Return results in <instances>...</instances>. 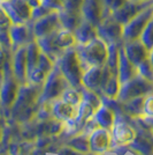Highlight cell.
I'll return each instance as SVG.
<instances>
[{"mask_svg": "<svg viewBox=\"0 0 153 155\" xmlns=\"http://www.w3.org/2000/svg\"><path fill=\"white\" fill-rule=\"evenodd\" d=\"M58 155H89V153H82L80 150H76L75 148L70 147V146H67V147L60 149Z\"/></svg>", "mask_w": 153, "mask_h": 155, "instance_id": "44", "label": "cell"}, {"mask_svg": "<svg viewBox=\"0 0 153 155\" xmlns=\"http://www.w3.org/2000/svg\"><path fill=\"white\" fill-rule=\"evenodd\" d=\"M54 65H55V63H54L53 60H51V59L48 58V57H47L45 53L40 52L38 64H37V67H38L39 70H42V71L45 72V73L48 75V74H50V72L53 70Z\"/></svg>", "mask_w": 153, "mask_h": 155, "instance_id": "38", "label": "cell"}, {"mask_svg": "<svg viewBox=\"0 0 153 155\" xmlns=\"http://www.w3.org/2000/svg\"><path fill=\"white\" fill-rule=\"evenodd\" d=\"M0 45L6 51L12 52V39L9 34V27H0Z\"/></svg>", "mask_w": 153, "mask_h": 155, "instance_id": "37", "label": "cell"}, {"mask_svg": "<svg viewBox=\"0 0 153 155\" xmlns=\"http://www.w3.org/2000/svg\"><path fill=\"white\" fill-rule=\"evenodd\" d=\"M93 107L90 103H88L86 101L82 100L81 104L77 107V112L76 117H75V122H76L77 129H83V126L86 124L88 120H90L91 118H93L95 115Z\"/></svg>", "mask_w": 153, "mask_h": 155, "instance_id": "24", "label": "cell"}, {"mask_svg": "<svg viewBox=\"0 0 153 155\" xmlns=\"http://www.w3.org/2000/svg\"><path fill=\"white\" fill-rule=\"evenodd\" d=\"M1 5L8 14L12 25L31 21L32 6L28 0H7L1 2Z\"/></svg>", "mask_w": 153, "mask_h": 155, "instance_id": "8", "label": "cell"}, {"mask_svg": "<svg viewBox=\"0 0 153 155\" xmlns=\"http://www.w3.org/2000/svg\"><path fill=\"white\" fill-rule=\"evenodd\" d=\"M121 84H122L119 77L115 75V74H112L106 86H105L104 96H107L111 100H117V96H119L120 91H121Z\"/></svg>", "mask_w": 153, "mask_h": 155, "instance_id": "29", "label": "cell"}, {"mask_svg": "<svg viewBox=\"0 0 153 155\" xmlns=\"http://www.w3.org/2000/svg\"><path fill=\"white\" fill-rule=\"evenodd\" d=\"M136 67H137V74L138 75L153 82V67L151 63H150V59H145L144 61H142Z\"/></svg>", "mask_w": 153, "mask_h": 155, "instance_id": "35", "label": "cell"}, {"mask_svg": "<svg viewBox=\"0 0 153 155\" xmlns=\"http://www.w3.org/2000/svg\"><path fill=\"white\" fill-rule=\"evenodd\" d=\"M148 59H150V63H151V65H152L153 67V49L150 51V56H148Z\"/></svg>", "mask_w": 153, "mask_h": 155, "instance_id": "46", "label": "cell"}, {"mask_svg": "<svg viewBox=\"0 0 153 155\" xmlns=\"http://www.w3.org/2000/svg\"><path fill=\"white\" fill-rule=\"evenodd\" d=\"M127 0H104V16L112 15L115 11L121 8Z\"/></svg>", "mask_w": 153, "mask_h": 155, "instance_id": "36", "label": "cell"}, {"mask_svg": "<svg viewBox=\"0 0 153 155\" xmlns=\"http://www.w3.org/2000/svg\"><path fill=\"white\" fill-rule=\"evenodd\" d=\"M59 18H60L62 28L70 30L71 32L76 29L78 25L81 23V21L84 19L81 12H74V11H69L66 8L59 11Z\"/></svg>", "mask_w": 153, "mask_h": 155, "instance_id": "22", "label": "cell"}, {"mask_svg": "<svg viewBox=\"0 0 153 155\" xmlns=\"http://www.w3.org/2000/svg\"><path fill=\"white\" fill-rule=\"evenodd\" d=\"M68 87H70V84L66 80L64 74L61 73L59 66L55 64L53 70L50 72V74L46 78L44 84H43L38 102L45 103V102H50V101H54L57 98H60L62 93Z\"/></svg>", "mask_w": 153, "mask_h": 155, "instance_id": "3", "label": "cell"}, {"mask_svg": "<svg viewBox=\"0 0 153 155\" xmlns=\"http://www.w3.org/2000/svg\"><path fill=\"white\" fill-rule=\"evenodd\" d=\"M30 22H31L32 31L36 39L51 35L59 30L60 28H62L58 11H53L51 13L46 14L43 18L36 21H30Z\"/></svg>", "mask_w": 153, "mask_h": 155, "instance_id": "9", "label": "cell"}, {"mask_svg": "<svg viewBox=\"0 0 153 155\" xmlns=\"http://www.w3.org/2000/svg\"><path fill=\"white\" fill-rule=\"evenodd\" d=\"M138 1H144V2H153V0H138Z\"/></svg>", "mask_w": 153, "mask_h": 155, "instance_id": "47", "label": "cell"}, {"mask_svg": "<svg viewBox=\"0 0 153 155\" xmlns=\"http://www.w3.org/2000/svg\"><path fill=\"white\" fill-rule=\"evenodd\" d=\"M53 11L48 9L47 7L43 6V5H37V6L32 7V13H31V21H36V20L40 19L45 16L46 14L51 13Z\"/></svg>", "mask_w": 153, "mask_h": 155, "instance_id": "39", "label": "cell"}, {"mask_svg": "<svg viewBox=\"0 0 153 155\" xmlns=\"http://www.w3.org/2000/svg\"><path fill=\"white\" fill-rule=\"evenodd\" d=\"M4 1H7V0H0V2H4Z\"/></svg>", "mask_w": 153, "mask_h": 155, "instance_id": "48", "label": "cell"}, {"mask_svg": "<svg viewBox=\"0 0 153 155\" xmlns=\"http://www.w3.org/2000/svg\"><path fill=\"white\" fill-rule=\"evenodd\" d=\"M82 4H83V0H66L64 2V7L62 8L69 9V11H74V12H81Z\"/></svg>", "mask_w": 153, "mask_h": 155, "instance_id": "42", "label": "cell"}, {"mask_svg": "<svg viewBox=\"0 0 153 155\" xmlns=\"http://www.w3.org/2000/svg\"><path fill=\"white\" fill-rule=\"evenodd\" d=\"M9 34L12 39V51L19 49L21 46L28 45L30 42L36 39L32 31L31 22L12 25L9 27Z\"/></svg>", "mask_w": 153, "mask_h": 155, "instance_id": "10", "label": "cell"}, {"mask_svg": "<svg viewBox=\"0 0 153 155\" xmlns=\"http://www.w3.org/2000/svg\"><path fill=\"white\" fill-rule=\"evenodd\" d=\"M61 100H64V102L69 103L70 105L73 107H78L82 100H83V96H82V93L80 91V88H74V87H68L66 91L62 93L61 95Z\"/></svg>", "mask_w": 153, "mask_h": 155, "instance_id": "30", "label": "cell"}, {"mask_svg": "<svg viewBox=\"0 0 153 155\" xmlns=\"http://www.w3.org/2000/svg\"><path fill=\"white\" fill-rule=\"evenodd\" d=\"M153 18V4L143 9L133 20L123 26V42L138 39L146 25Z\"/></svg>", "mask_w": 153, "mask_h": 155, "instance_id": "7", "label": "cell"}, {"mask_svg": "<svg viewBox=\"0 0 153 155\" xmlns=\"http://www.w3.org/2000/svg\"><path fill=\"white\" fill-rule=\"evenodd\" d=\"M102 67L104 66H93L84 71L82 86L90 91H96L100 97L104 96L101 91V80H102Z\"/></svg>", "mask_w": 153, "mask_h": 155, "instance_id": "16", "label": "cell"}, {"mask_svg": "<svg viewBox=\"0 0 153 155\" xmlns=\"http://www.w3.org/2000/svg\"><path fill=\"white\" fill-rule=\"evenodd\" d=\"M112 133L104 127H96L89 134L90 150L96 154H104L111 146Z\"/></svg>", "mask_w": 153, "mask_h": 155, "instance_id": "12", "label": "cell"}, {"mask_svg": "<svg viewBox=\"0 0 153 155\" xmlns=\"http://www.w3.org/2000/svg\"><path fill=\"white\" fill-rule=\"evenodd\" d=\"M69 146L75 148L76 150H80L82 153H89L90 150V143H89V134L82 133L80 136H76L75 138L70 139Z\"/></svg>", "mask_w": 153, "mask_h": 155, "instance_id": "31", "label": "cell"}, {"mask_svg": "<svg viewBox=\"0 0 153 155\" xmlns=\"http://www.w3.org/2000/svg\"><path fill=\"white\" fill-rule=\"evenodd\" d=\"M0 137H1V133H0Z\"/></svg>", "mask_w": 153, "mask_h": 155, "instance_id": "51", "label": "cell"}, {"mask_svg": "<svg viewBox=\"0 0 153 155\" xmlns=\"http://www.w3.org/2000/svg\"><path fill=\"white\" fill-rule=\"evenodd\" d=\"M54 37H55V42H57L58 46L62 51H66L70 48L76 46V39H75L74 34L70 30L64 29V28H60L59 30H57L54 34Z\"/></svg>", "mask_w": 153, "mask_h": 155, "instance_id": "25", "label": "cell"}, {"mask_svg": "<svg viewBox=\"0 0 153 155\" xmlns=\"http://www.w3.org/2000/svg\"><path fill=\"white\" fill-rule=\"evenodd\" d=\"M122 43H113L107 45V59L106 65L112 72V74L117 75V66H119V56H120V48Z\"/></svg>", "mask_w": 153, "mask_h": 155, "instance_id": "26", "label": "cell"}, {"mask_svg": "<svg viewBox=\"0 0 153 155\" xmlns=\"http://www.w3.org/2000/svg\"><path fill=\"white\" fill-rule=\"evenodd\" d=\"M55 64L59 66L60 71L68 81L70 87L80 88L82 86L84 70L75 48H70L66 50L61 54V57L57 60Z\"/></svg>", "mask_w": 153, "mask_h": 155, "instance_id": "2", "label": "cell"}, {"mask_svg": "<svg viewBox=\"0 0 153 155\" xmlns=\"http://www.w3.org/2000/svg\"><path fill=\"white\" fill-rule=\"evenodd\" d=\"M82 15L93 25H98L104 18V0H83Z\"/></svg>", "mask_w": 153, "mask_h": 155, "instance_id": "15", "label": "cell"}, {"mask_svg": "<svg viewBox=\"0 0 153 155\" xmlns=\"http://www.w3.org/2000/svg\"><path fill=\"white\" fill-rule=\"evenodd\" d=\"M138 39L146 46L150 51L153 49V18L146 25V27L144 28V30L140 34Z\"/></svg>", "mask_w": 153, "mask_h": 155, "instance_id": "34", "label": "cell"}, {"mask_svg": "<svg viewBox=\"0 0 153 155\" xmlns=\"http://www.w3.org/2000/svg\"><path fill=\"white\" fill-rule=\"evenodd\" d=\"M129 146L142 155L153 154V141L148 140L145 137H139L136 134L135 139L129 143Z\"/></svg>", "mask_w": 153, "mask_h": 155, "instance_id": "28", "label": "cell"}, {"mask_svg": "<svg viewBox=\"0 0 153 155\" xmlns=\"http://www.w3.org/2000/svg\"><path fill=\"white\" fill-rule=\"evenodd\" d=\"M77 108L73 107L69 103L64 102L61 98H57L53 101L52 114L59 122H67L69 119H74L76 117Z\"/></svg>", "mask_w": 153, "mask_h": 155, "instance_id": "21", "label": "cell"}, {"mask_svg": "<svg viewBox=\"0 0 153 155\" xmlns=\"http://www.w3.org/2000/svg\"><path fill=\"white\" fill-rule=\"evenodd\" d=\"M73 34H74L75 39H76V45L77 44H81V45L88 44L89 42H91V41H93L95 38L98 37L97 26L85 19L81 21V23L73 31Z\"/></svg>", "mask_w": 153, "mask_h": 155, "instance_id": "18", "label": "cell"}, {"mask_svg": "<svg viewBox=\"0 0 153 155\" xmlns=\"http://www.w3.org/2000/svg\"><path fill=\"white\" fill-rule=\"evenodd\" d=\"M98 37L101 38L107 45L113 43H123V26L113 18L106 15L97 25Z\"/></svg>", "mask_w": 153, "mask_h": 155, "instance_id": "5", "label": "cell"}, {"mask_svg": "<svg viewBox=\"0 0 153 155\" xmlns=\"http://www.w3.org/2000/svg\"><path fill=\"white\" fill-rule=\"evenodd\" d=\"M146 96H139V97H135L133 100L124 102V108L129 111L130 115H136V116H139L143 115V105H144V100Z\"/></svg>", "mask_w": 153, "mask_h": 155, "instance_id": "32", "label": "cell"}, {"mask_svg": "<svg viewBox=\"0 0 153 155\" xmlns=\"http://www.w3.org/2000/svg\"><path fill=\"white\" fill-rule=\"evenodd\" d=\"M27 48V66H28V74L35 70L37 67L39 60V56H40V48H39L38 43L36 39H33L30 42Z\"/></svg>", "mask_w": 153, "mask_h": 155, "instance_id": "27", "label": "cell"}, {"mask_svg": "<svg viewBox=\"0 0 153 155\" xmlns=\"http://www.w3.org/2000/svg\"><path fill=\"white\" fill-rule=\"evenodd\" d=\"M27 46V45H26ZM21 46L12 51V67L16 80L21 84L28 82V66H27V48Z\"/></svg>", "mask_w": 153, "mask_h": 155, "instance_id": "13", "label": "cell"}, {"mask_svg": "<svg viewBox=\"0 0 153 155\" xmlns=\"http://www.w3.org/2000/svg\"><path fill=\"white\" fill-rule=\"evenodd\" d=\"M43 86L33 84L27 82L21 84L19 89V94L13 104V115H21L26 110L31 109V104L36 102V100L39 98V95L42 93Z\"/></svg>", "mask_w": 153, "mask_h": 155, "instance_id": "6", "label": "cell"}, {"mask_svg": "<svg viewBox=\"0 0 153 155\" xmlns=\"http://www.w3.org/2000/svg\"><path fill=\"white\" fill-rule=\"evenodd\" d=\"M122 45H123V50L126 52V56L135 66L139 65L142 61H144L150 56V50L139 39L123 42Z\"/></svg>", "mask_w": 153, "mask_h": 155, "instance_id": "14", "label": "cell"}, {"mask_svg": "<svg viewBox=\"0 0 153 155\" xmlns=\"http://www.w3.org/2000/svg\"><path fill=\"white\" fill-rule=\"evenodd\" d=\"M61 1H62V4H64V1H66V0H61Z\"/></svg>", "mask_w": 153, "mask_h": 155, "instance_id": "49", "label": "cell"}, {"mask_svg": "<svg viewBox=\"0 0 153 155\" xmlns=\"http://www.w3.org/2000/svg\"><path fill=\"white\" fill-rule=\"evenodd\" d=\"M136 75H137V67L128 59L126 52L123 50V45H121L120 56H119V66H117V77L121 84H124Z\"/></svg>", "mask_w": 153, "mask_h": 155, "instance_id": "19", "label": "cell"}, {"mask_svg": "<svg viewBox=\"0 0 153 155\" xmlns=\"http://www.w3.org/2000/svg\"><path fill=\"white\" fill-rule=\"evenodd\" d=\"M152 4L153 2H144V1H138V0H127L124 5L117 11H115L112 15L117 22H120L122 26H124L130 20L134 19L137 14H139L143 9H145Z\"/></svg>", "mask_w": 153, "mask_h": 155, "instance_id": "11", "label": "cell"}, {"mask_svg": "<svg viewBox=\"0 0 153 155\" xmlns=\"http://www.w3.org/2000/svg\"><path fill=\"white\" fill-rule=\"evenodd\" d=\"M143 115L146 117H153V94H150L144 100Z\"/></svg>", "mask_w": 153, "mask_h": 155, "instance_id": "41", "label": "cell"}, {"mask_svg": "<svg viewBox=\"0 0 153 155\" xmlns=\"http://www.w3.org/2000/svg\"><path fill=\"white\" fill-rule=\"evenodd\" d=\"M80 91L82 93V96H83L84 101H86L88 103L91 104L95 110H97L98 108L101 107V98H100V96L97 94L96 91H90V89L85 88L83 86L80 87Z\"/></svg>", "mask_w": 153, "mask_h": 155, "instance_id": "33", "label": "cell"}, {"mask_svg": "<svg viewBox=\"0 0 153 155\" xmlns=\"http://www.w3.org/2000/svg\"><path fill=\"white\" fill-rule=\"evenodd\" d=\"M54 34L53 32L51 35H47L45 37H40V38H37V43H38L39 48H40V51L45 53L48 58L53 60L54 63H57V60L60 57L61 54L64 53V51H62L59 46H58L57 42H55V37H54Z\"/></svg>", "mask_w": 153, "mask_h": 155, "instance_id": "20", "label": "cell"}, {"mask_svg": "<svg viewBox=\"0 0 153 155\" xmlns=\"http://www.w3.org/2000/svg\"><path fill=\"white\" fill-rule=\"evenodd\" d=\"M93 119L99 127L112 130L113 125L115 124V114L111 108L101 104V107L95 111Z\"/></svg>", "mask_w": 153, "mask_h": 155, "instance_id": "23", "label": "cell"}, {"mask_svg": "<svg viewBox=\"0 0 153 155\" xmlns=\"http://www.w3.org/2000/svg\"><path fill=\"white\" fill-rule=\"evenodd\" d=\"M28 1L30 2V5H31L32 7H35V6H37V5H39L38 0H28Z\"/></svg>", "mask_w": 153, "mask_h": 155, "instance_id": "45", "label": "cell"}, {"mask_svg": "<svg viewBox=\"0 0 153 155\" xmlns=\"http://www.w3.org/2000/svg\"><path fill=\"white\" fill-rule=\"evenodd\" d=\"M78 58L84 71L93 66H104L107 59V44L97 37L88 44H77L75 46Z\"/></svg>", "mask_w": 153, "mask_h": 155, "instance_id": "1", "label": "cell"}, {"mask_svg": "<svg viewBox=\"0 0 153 155\" xmlns=\"http://www.w3.org/2000/svg\"><path fill=\"white\" fill-rule=\"evenodd\" d=\"M153 93V82L140 75H136L129 81L121 84V91L117 96V100L121 102H128L135 97L147 96Z\"/></svg>", "mask_w": 153, "mask_h": 155, "instance_id": "4", "label": "cell"}, {"mask_svg": "<svg viewBox=\"0 0 153 155\" xmlns=\"http://www.w3.org/2000/svg\"><path fill=\"white\" fill-rule=\"evenodd\" d=\"M136 137V131L129 124L120 122L115 123L112 127V138L119 146H127Z\"/></svg>", "mask_w": 153, "mask_h": 155, "instance_id": "17", "label": "cell"}, {"mask_svg": "<svg viewBox=\"0 0 153 155\" xmlns=\"http://www.w3.org/2000/svg\"><path fill=\"white\" fill-rule=\"evenodd\" d=\"M39 5H43V6L47 7L48 9L51 11H60L62 9L64 4L61 0H38Z\"/></svg>", "mask_w": 153, "mask_h": 155, "instance_id": "40", "label": "cell"}, {"mask_svg": "<svg viewBox=\"0 0 153 155\" xmlns=\"http://www.w3.org/2000/svg\"><path fill=\"white\" fill-rule=\"evenodd\" d=\"M12 26V21L9 19L8 14L5 11V8L2 7L0 2V27H11Z\"/></svg>", "mask_w": 153, "mask_h": 155, "instance_id": "43", "label": "cell"}, {"mask_svg": "<svg viewBox=\"0 0 153 155\" xmlns=\"http://www.w3.org/2000/svg\"><path fill=\"white\" fill-rule=\"evenodd\" d=\"M98 155H104V154H98Z\"/></svg>", "mask_w": 153, "mask_h": 155, "instance_id": "50", "label": "cell"}]
</instances>
